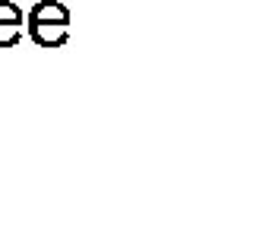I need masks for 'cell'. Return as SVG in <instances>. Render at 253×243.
Wrapping results in <instances>:
<instances>
[{"label": "cell", "instance_id": "6da1fadb", "mask_svg": "<svg viewBox=\"0 0 253 243\" xmlns=\"http://www.w3.org/2000/svg\"><path fill=\"white\" fill-rule=\"evenodd\" d=\"M22 26L29 29V38L42 48H60L70 38V10L57 0H42L29 10Z\"/></svg>", "mask_w": 253, "mask_h": 243}, {"label": "cell", "instance_id": "7a4b0ae2", "mask_svg": "<svg viewBox=\"0 0 253 243\" xmlns=\"http://www.w3.org/2000/svg\"><path fill=\"white\" fill-rule=\"evenodd\" d=\"M22 22H26V13H22L16 3H10V0H0V48L19 44Z\"/></svg>", "mask_w": 253, "mask_h": 243}]
</instances>
